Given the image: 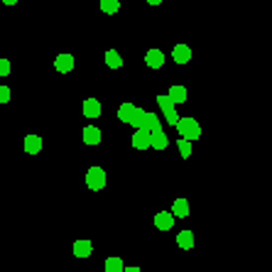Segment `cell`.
<instances>
[{
    "instance_id": "1",
    "label": "cell",
    "mask_w": 272,
    "mask_h": 272,
    "mask_svg": "<svg viewBox=\"0 0 272 272\" xmlns=\"http://www.w3.org/2000/svg\"><path fill=\"white\" fill-rule=\"evenodd\" d=\"M177 133L181 135V140H199L201 137V125H199V121L196 118H179L177 121Z\"/></svg>"
},
{
    "instance_id": "2",
    "label": "cell",
    "mask_w": 272,
    "mask_h": 272,
    "mask_svg": "<svg viewBox=\"0 0 272 272\" xmlns=\"http://www.w3.org/2000/svg\"><path fill=\"white\" fill-rule=\"evenodd\" d=\"M86 186L91 191H98L106 186V169L103 167H89L86 169Z\"/></svg>"
},
{
    "instance_id": "3",
    "label": "cell",
    "mask_w": 272,
    "mask_h": 272,
    "mask_svg": "<svg viewBox=\"0 0 272 272\" xmlns=\"http://www.w3.org/2000/svg\"><path fill=\"white\" fill-rule=\"evenodd\" d=\"M157 103H159V108H162V113H164V121L169 123V125H177L179 116H177V111H174L172 98H169V96H157Z\"/></svg>"
},
{
    "instance_id": "4",
    "label": "cell",
    "mask_w": 272,
    "mask_h": 272,
    "mask_svg": "<svg viewBox=\"0 0 272 272\" xmlns=\"http://www.w3.org/2000/svg\"><path fill=\"white\" fill-rule=\"evenodd\" d=\"M133 147H135V150H147V147H150V130L137 128V130L133 133Z\"/></svg>"
},
{
    "instance_id": "5",
    "label": "cell",
    "mask_w": 272,
    "mask_h": 272,
    "mask_svg": "<svg viewBox=\"0 0 272 272\" xmlns=\"http://www.w3.org/2000/svg\"><path fill=\"white\" fill-rule=\"evenodd\" d=\"M81 111H84L86 118H101V101L98 98H86Z\"/></svg>"
},
{
    "instance_id": "6",
    "label": "cell",
    "mask_w": 272,
    "mask_h": 272,
    "mask_svg": "<svg viewBox=\"0 0 272 272\" xmlns=\"http://www.w3.org/2000/svg\"><path fill=\"white\" fill-rule=\"evenodd\" d=\"M154 226H157L159 231H169V228L174 226V216L169 211H159L154 216Z\"/></svg>"
},
{
    "instance_id": "7",
    "label": "cell",
    "mask_w": 272,
    "mask_h": 272,
    "mask_svg": "<svg viewBox=\"0 0 272 272\" xmlns=\"http://www.w3.org/2000/svg\"><path fill=\"white\" fill-rule=\"evenodd\" d=\"M140 128H145V130H150V133H157V130H162L159 116H157V113H150V111H145V118H142V125H140Z\"/></svg>"
},
{
    "instance_id": "8",
    "label": "cell",
    "mask_w": 272,
    "mask_h": 272,
    "mask_svg": "<svg viewBox=\"0 0 272 272\" xmlns=\"http://www.w3.org/2000/svg\"><path fill=\"white\" fill-rule=\"evenodd\" d=\"M172 59L177 61V64H186V61H191V49H189L186 44H177V47L172 49Z\"/></svg>"
},
{
    "instance_id": "9",
    "label": "cell",
    "mask_w": 272,
    "mask_h": 272,
    "mask_svg": "<svg viewBox=\"0 0 272 272\" xmlns=\"http://www.w3.org/2000/svg\"><path fill=\"white\" fill-rule=\"evenodd\" d=\"M54 66H57L59 74H69V71L74 69V57H71V54H59V57L54 59Z\"/></svg>"
},
{
    "instance_id": "10",
    "label": "cell",
    "mask_w": 272,
    "mask_h": 272,
    "mask_svg": "<svg viewBox=\"0 0 272 272\" xmlns=\"http://www.w3.org/2000/svg\"><path fill=\"white\" fill-rule=\"evenodd\" d=\"M167 145H169V140H167L164 130L150 133V147H154V150H167Z\"/></svg>"
},
{
    "instance_id": "11",
    "label": "cell",
    "mask_w": 272,
    "mask_h": 272,
    "mask_svg": "<svg viewBox=\"0 0 272 272\" xmlns=\"http://www.w3.org/2000/svg\"><path fill=\"white\" fill-rule=\"evenodd\" d=\"M145 64H147L150 69H159V66L164 64V54H162L159 49H150V52L145 54Z\"/></svg>"
},
{
    "instance_id": "12",
    "label": "cell",
    "mask_w": 272,
    "mask_h": 272,
    "mask_svg": "<svg viewBox=\"0 0 272 272\" xmlns=\"http://www.w3.org/2000/svg\"><path fill=\"white\" fill-rule=\"evenodd\" d=\"M84 142L86 145H98L101 142V130L96 125H86L84 128Z\"/></svg>"
},
{
    "instance_id": "13",
    "label": "cell",
    "mask_w": 272,
    "mask_h": 272,
    "mask_svg": "<svg viewBox=\"0 0 272 272\" xmlns=\"http://www.w3.org/2000/svg\"><path fill=\"white\" fill-rule=\"evenodd\" d=\"M172 216H174V218H186V216H189V201H186V199H177V201H174V204H172Z\"/></svg>"
},
{
    "instance_id": "14",
    "label": "cell",
    "mask_w": 272,
    "mask_h": 272,
    "mask_svg": "<svg viewBox=\"0 0 272 272\" xmlns=\"http://www.w3.org/2000/svg\"><path fill=\"white\" fill-rule=\"evenodd\" d=\"M39 150H42V137L39 135H27L25 137V152L27 154H37Z\"/></svg>"
},
{
    "instance_id": "15",
    "label": "cell",
    "mask_w": 272,
    "mask_h": 272,
    "mask_svg": "<svg viewBox=\"0 0 272 272\" xmlns=\"http://www.w3.org/2000/svg\"><path fill=\"white\" fill-rule=\"evenodd\" d=\"M177 245L181 250H191L194 248V233L191 231H179L177 233Z\"/></svg>"
},
{
    "instance_id": "16",
    "label": "cell",
    "mask_w": 272,
    "mask_h": 272,
    "mask_svg": "<svg viewBox=\"0 0 272 272\" xmlns=\"http://www.w3.org/2000/svg\"><path fill=\"white\" fill-rule=\"evenodd\" d=\"M91 250H93L91 241H76L74 243V255H76V258H89Z\"/></svg>"
},
{
    "instance_id": "17",
    "label": "cell",
    "mask_w": 272,
    "mask_h": 272,
    "mask_svg": "<svg viewBox=\"0 0 272 272\" xmlns=\"http://www.w3.org/2000/svg\"><path fill=\"white\" fill-rule=\"evenodd\" d=\"M167 96L172 98V103H184L186 101V89L184 86H169Z\"/></svg>"
},
{
    "instance_id": "18",
    "label": "cell",
    "mask_w": 272,
    "mask_h": 272,
    "mask_svg": "<svg viewBox=\"0 0 272 272\" xmlns=\"http://www.w3.org/2000/svg\"><path fill=\"white\" fill-rule=\"evenodd\" d=\"M106 64H108L111 69H121V66H123V57L116 52V49H108V52H106Z\"/></svg>"
},
{
    "instance_id": "19",
    "label": "cell",
    "mask_w": 272,
    "mask_h": 272,
    "mask_svg": "<svg viewBox=\"0 0 272 272\" xmlns=\"http://www.w3.org/2000/svg\"><path fill=\"white\" fill-rule=\"evenodd\" d=\"M135 108H137V106H133V103H123L121 108H118V118H121L123 123H130L133 113H135Z\"/></svg>"
},
{
    "instance_id": "20",
    "label": "cell",
    "mask_w": 272,
    "mask_h": 272,
    "mask_svg": "<svg viewBox=\"0 0 272 272\" xmlns=\"http://www.w3.org/2000/svg\"><path fill=\"white\" fill-rule=\"evenodd\" d=\"M118 7H121V0H101V10L106 15H116Z\"/></svg>"
},
{
    "instance_id": "21",
    "label": "cell",
    "mask_w": 272,
    "mask_h": 272,
    "mask_svg": "<svg viewBox=\"0 0 272 272\" xmlns=\"http://www.w3.org/2000/svg\"><path fill=\"white\" fill-rule=\"evenodd\" d=\"M123 260L118 258V255H113V258H108L106 260V272H123Z\"/></svg>"
},
{
    "instance_id": "22",
    "label": "cell",
    "mask_w": 272,
    "mask_h": 272,
    "mask_svg": "<svg viewBox=\"0 0 272 272\" xmlns=\"http://www.w3.org/2000/svg\"><path fill=\"white\" fill-rule=\"evenodd\" d=\"M142 118H145V111H142V108H135V113H133V118H130L128 125H133V128L137 130V128L142 125Z\"/></svg>"
},
{
    "instance_id": "23",
    "label": "cell",
    "mask_w": 272,
    "mask_h": 272,
    "mask_svg": "<svg viewBox=\"0 0 272 272\" xmlns=\"http://www.w3.org/2000/svg\"><path fill=\"white\" fill-rule=\"evenodd\" d=\"M177 147H179V154L181 157H189V154H191V142H189V140H177Z\"/></svg>"
},
{
    "instance_id": "24",
    "label": "cell",
    "mask_w": 272,
    "mask_h": 272,
    "mask_svg": "<svg viewBox=\"0 0 272 272\" xmlns=\"http://www.w3.org/2000/svg\"><path fill=\"white\" fill-rule=\"evenodd\" d=\"M10 69H12V66H10V61L0 57V76H7V74H10Z\"/></svg>"
},
{
    "instance_id": "25",
    "label": "cell",
    "mask_w": 272,
    "mask_h": 272,
    "mask_svg": "<svg viewBox=\"0 0 272 272\" xmlns=\"http://www.w3.org/2000/svg\"><path fill=\"white\" fill-rule=\"evenodd\" d=\"M7 101H10V89L0 86V103H7Z\"/></svg>"
},
{
    "instance_id": "26",
    "label": "cell",
    "mask_w": 272,
    "mask_h": 272,
    "mask_svg": "<svg viewBox=\"0 0 272 272\" xmlns=\"http://www.w3.org/2000/svg\"><path fill=\"white\" fill-rule=\"evenodd\" d=\"M123 272H142L140 268H123Z\"/></svg>"
},
{
    "instance_id": "27",
    "label": "cell",
    "mask_w": 272,
    "mask_h": 272,
    "mask_svg": "<svg viewBox=\"0 0 272 272\" xmlns=\"http://www.w3.org/2000/svg\"><path fill=\"white\" fill-rule=\"evenodd\" d=\"M2 2H5V5H15L17 0H2Z\"/></svg>"
},
{
    "instance_id": "28",
    "label": "cell",
    "mask_w": 272,
    "mask_h": 272,
    "mask_svg": "<svg viewBox=\"0 0 272 272\" xmlns=\"http://www.w3.org/2000/svg\"><path fill=\"white\" fill-rule=\"evenodd\" d=\"M147 2H150V5H159L162 0H147Z\"/></svg>"
}]
</instances>
